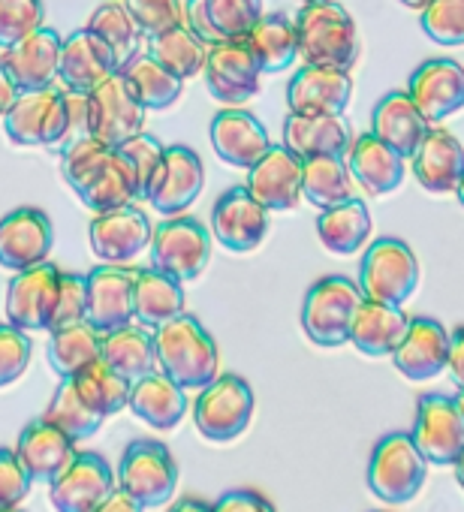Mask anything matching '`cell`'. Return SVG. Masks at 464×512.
Returning a JSON list of instances; mask_svg holds the SVG:
<instances>
[{
	"label": "cell",
	"instance_id": "24",
	"mask_svg": "<svg viewBox=\"0 0 464 512\" xmlns=\"http://www.w3.org/2000/svg\"><path fill=\"white\" fill-rule=\"evenodd\" d=\"M133 281L136 269L103 263L100 269L88 272V323L103 335L136 323L133 314Z\"/></svg>",
	"mask_w": 464,
	"mask_h": 512
},
{
	"label": "cell",
	"instance_id": "1",
	"mask_svg": "<svg viewBox=\"0 0 464 512\" xmlns=\"http://www.w3.org/2000/svg\"><path fill=\"white\" fill-rule=\"evenodd\" d=\"M154 350L157 368L181 389H202L217 377V344L190 314H178L175 320L154 329Z\"/></svg>",
	"mask_w": 464,
	"mask_h": 512
},
{
	"label": "cell",
	"instance_id": "45",
	"mask_svg": "<svg viewBox=\"0 0 464 512\" xmlns=\"http://www.w3.org/2000/svg\"><path fill=\"white\" fill-rule=\"evenodd\" d=\"M88 31H94L112 52H115V58H118V64L124 67L133 55H139L142 52V28L136 25V19L130 16V10L124 7V4H100L94 13H91V19H88V25H85Z\"/></svg>",
	"mask_w": 464,
	"mask_h": 512
},
{
	"label": "cell",
	"instance_id": "43",
	"mask_svg": "<svg viewBox=\"0 0 464 512\" xmlns=\"http://www.w3.org/2000/svg\"><path fill=\"white\" fill-rule=\"evenodd\" d=\"M73 383H76V392L82 395V401L97 410L103 419L121 413L130 401V380L124 374H118L103 356L94 359L91 365H85L79 374H73Z\"/></svg>",
	"mask_w": 464,
	"mask_h": 512
},
{
	"label": "cell",
	"instance_id": "46",
	"mask_svg": "<svg viewBox=\"0 0 464 512\" xmlns=\"http://www.w3.org/2000/svg\"><path fill=\"white\" fill-rule=\"evenodd\" d=\"M46 419L52 425H58L64 434H70L76 443L94 437L100 431V425H103V416L97 410H91L82 401V395L76 392L73 377H61V383H58V389H55V395H52V401L46 407Z\"/></svg>",
	"mask_w": 464,
	"mask_h": 512
},
{
	"label": "cell",
	"instance_id": "5",
	"mask_svg": "<svg viewBox=\"0 0 464 512\" xmlns=\"http://www.w3.org/2000/svg\"><path fill=\"white\" fill-rule=\"evenodd\" d=\"M4 130L10 142L25 148H52L61 151L70 142V115L64 88L22 91L19 100L4 115Z\"/></svg>",
	"mask_w": 464,
	"mask_h": 512
},
{
	"label": "cell",
	"instance_id": "2",
	"mask_svg": "<svg viewBox=\"0 0 464 512\" xmlns=\"http://www.w3.org/2000/svg\"><path fill=\"white\" fill-rule=\"evenodd\" d=\"M296 37L305 64L353 70L359 58L356 22L335 0H305L296 16Z\"/></svg>",
	"mask_w": 464,
	"mask_h": 512
},
{
	"label": "cell",
	"instance_id": "35",
	"mask_svg": "<svg viewBox=\"0 0 464 512\" xmlns=\"http://www.w3.org/2000/svg\"><path fill=\"white\" fill-rule=\"evenodd\" d=\"M353 136L344 115H299L290 112L284 121V145L305 157L320 154H347Z\"/></svg>",
	"mask_w": 464,
	"mask_h": 512
},
{
	"label": "cell",
	"instance_id": "59",
	"mask_svg": "<svg viewBox=\"0 0 464 512\" xmlns=\"http://www.w3.org/2000/svg\"><path fill=\"white\" fill-rule=\"evenodd\" d=\"M169 512H214V506H208V503H202V500H196V497H184V500H178Z\"/></svg>",
	"mask_w": 464,
	"mask_h": 512
},
{
	"label": "cell",
	"instance_id": "13",
	"mask_svg": "<svg viewBox=\"0 0 464 512\" xmlns=\"http://www.w3.org/2000/svg\"><path fill=\"white\" fill-rule=\"evenodd\" d=\"M61 269L55 263H37L25 272H13L7 287V323L25 332H49L58 305Z\"/></svg>",
	"mask_w": 464,
	"mask_h": 512
},
{
	"label": "cell",
	"instance_id": "26",
	"mask_svg": "<svg viewBox=\"0 0 464 512\" xmlns=\"http://www.w3.org/2000/svg\"><path fill=\"white\" fill-rule=\"evenodd\" d=\"M449 359V332L434 317H410L407 335L392 353L395 368L407 380H434L446 371Z\"/></svg>",
	"mask_w": 464,
	"mask_h": 512
},
{
	"label": "cell",
	"instance_id": "44",
	"mask_svg": "<svg viewBox=\"0 0 464 512\" xmlns=\"http://www.w3.org/2000/svg\"><path fill=\"white\" fill-rule=\"evenodd\" d=\"M148 52L151 58H157L172 76H178L181 82L193 79V76H202V67H205V58H208V43L199 40L187 22L166 31V34H157V37H148Z\"/></svg>",
	"mask_w": 464,
	"mask_h": 512
},
{
	"label": "cell",
	"instance_id": "3",
	"mask_svg": "<svg viewBox=\"0 0 464 512\" xmlns=\"http://www.w3.org/2000/svg\"><path fill=\"white\" fill-rule=\"evenodd\" d=\"M419 287V260L407 241L383 235L368 244L359 266V290L371 302L404 308Z\"/></svg>",
	"mask_w": 464,
	"mask_h": 512
},
{
	"label": "cell",
	"instance_id": "49",
	"mask_svg": "<svg viewBox=\"0 0 464 512\" xmlns=\"http://www.w3.org/2000/svg\"><path fill=\"white\" fill-rule=\"evenodd\" d=\"M124 7L136 19L145 37L166 34L184 25V4L181 0H124Z\"/></svg>",
	"mask_w": 464,
	"mask_h": 512
},
{
	"label": "cell",
	"instance_id": "14",
	"mask_svg": "<svg viewBox=\"0 0 464 512\" xmlns=\"http://www.w3.org/2000/svg\"><path fill=\"white\" fill-rule=\"evenodd\" d=\"M115 488L118 479L103 455L76 452V458L49 482V500L55 512H94Z\"/></svg>",
	"mask_w": 464,
	"mask_h": 512
},
{
	"label": "cell",
	"instance_id": "50",
	"mask_svg": "<svg viewBox=\"0 0 464 512\" xmlns=\"http://www.w3.org/2000/svg\"><path fill=\"white\" fill-rule=\"evenodd\" d=\"M31 362V338L13 323H0V389L13 386Z\"/></svg>",
	"mask_w": 464,
	"mask_h": 512
},
{
	"label": "cell",
	"instance_id": "32",
	"mask_svg": "<svg viewBox=\"0 0 464 512\" xmlns=\"http://www.w3.org/2000/svg\"><path fill=\"white\" fill-rule=\"evenodd\" d=\"M187 389H181L172 377H166L160 368L133 380L127 407L136 419H142L151 428L169 431L175 428L187 413Z\"/></svg>",
	"mask_w": 464,
	"mask_h": 512
},
{
	"label": "cell",
	"instance_id": "51",
	"mask_svg": "<svg viewBox=\"0 0 464 512\" xmlns=\"http://www.w3.org/2000/svg\"><path fill=\"white\" fill-rule=\"evenodd\" d=\"M85 317H88V275L61 272L58 305H55V317H52L49 332L70 326V323H82Z\"/></svg>",
	"mask_w": 464,
	"mask_h": 512
},
{
	"label": "cell",
	"instance_id": "15",
	"mask_svg": "<svg viewBox=\"0 0 464 512\" xmlns=\"http://www.w3.org/2000/svg\"><path fill=\"white\" fill-rule=\"evenodd\" d=\"M151 220L142 208L121 205L109 211H97L88 226V241L97 260L112 266H127L151 244Z\"/></svg>",
	"mask_w": 464,
	"mask_h": 512
},
{
	"label": "cell",
	"instance_id": "42",
	"mask_svg": "<svg viewBox=\"0 0 464 512\" xmlns=\"http://www.w3.org/2000/svg\"><path fill=\"white\" fill-rule=\"evenodd\" d=\"M121 76L127 79L133 94L142 100V106L154 109V112L175 106V100H181V91H184V82L178 76H172L157 58H151V52L133 55L121 67Z\"/></svg>",
	"mask_w": 464,
	"mask_h": 512
},
{
	"label": "cell",
	"instance_id": "63",
	"mask_svg": "<svg viewBox=\"0 0 464 512\" xmlns=\"http://www.w3.org/2000/svg\"><path fill=\"white\" fill-rule=\"evenodd\" d=\"M455 193H458V202L464 205V175H461V181H458V190H455Z\"/></svg>",
	"mask_w": 464,
	"mask_h": 512
},
{
	"label": "cell",
	"instance_id": "12",
	"mask_svg": "<svg viewBox=\"0 0 464 512\" xmlns=\"http://www.w3.org/2000/svg\"><path fill=\"white\" fill-rule=\"evenodd\" d=\"M211 232L232 253H251L269 232V208L245 187H229L211 208Z\"/></svg>",
	"mask_w": 464,
	"mask_h": 512
},
{
	"label": "cell",
	"instance_id": "29",
	"mask_svg": "<svg viewBox=\"0 0 464 512\" xmlns=\"http://www.w3.org/2000/svg\"><path fill=\"white\" fill-rule=\"evenodd\" d=\"M16 455L34 482H52L76 458V440L43 416L22 428Z\"/></svg>",
	"mask_w": 464,
	"mask_h": 512
},
{
	"label": "cell",
	"instance_id": "56",
	"mask_svg": "<svg viewBox=\"0 0 464 512\" xmlns=\"http://www.w3.org/2000/svg\"><path fill=\"white\" fill-rule=\"evenodd\" d=\"M446 371L455 380L458 389H464V326H458L449 335V359H446Z\"/></svg>",
	"mask_w": 464,
	"mask_h": 512
},
{
	"label": "cell",
	"instance_id": "25",
	"mask_svg": "<svg viewBox=\"0 0 464 512\" xmlns=\"http://www.w3.org/2000/svg\"><path fill=\"white\" fill-rule=\"evenodd\" d=\"M121 70L115 52L88 28H79L70 34L61 46V67L58 79L64 82L67 91H94L100 82L115 76Z\"/></svg>",
	"mask_w": 464,
	"mask_h": 512
},
{
	"label": "cell",
	"instance_id": "18",
	"mask_svg": "<svg viewBox=\"0 0 464 512\" xmlns=\"http://www.w3.org/2000/svg\"><path fill=\"white\" fill-rule=\"evenodd\" d=\"M52 241L55 229L43 208H13L0 217V266L10 272H25L37 263H46Z\"/></svg>",
	"mask_w": 464,
	"mask_h": 512
},
{
	"label": "cell",
	"instance_id": "10",
	"mask_svg": "<svg viewBox=\"0 0 464 512\" xmlns=\"http://www.w3.org/2000/svg\"><path fill=\"white\" fill-rule=\"evenodd\" d=\"M202 79L208 94L223 106H242L260 94L263 67L245 40H226L208 46V58L202 67Z\"/></svg>",
	"mask_w": 464,
	"mask_h": 512
},
{
	"label": "cell",
	"instance_id": "54",
	"mask_svg": "<svg viewBox=\"0 0 464 512\" xmlns=\"http://www.w3.org/2000/svg\"><path fill=\"white\" fill-rule=\"evenodd\" d=\"M214 512H278V509L269 497L239 488V491H226L223 497H217Z\"/></svg>",
	"mask_w": 464,
	"mask_h": 512
},
{
	"label": "cell",
	"instance_id": "62",
	"mask_svg": "<svg viewBox=\"0 0 464 512\" xmlns=\"http://www.w3.org/2000/svg\"><path fill=\"white\" fill-rule=\"evenodd\" d=\"M455 407H458V413L464 416V389H458V395H455Z\"/></svg>",
	"mask_w": 464,
	"mask_h": 512
},
{
	"label": "cell",
	"instance_id": "61",
	"mask_svg": "<svg viewBox=\"0 0 464 512\" xmlns=\"http://www.w3.org/2000/svg\"><path fill=\"white\" fill-rule=\"evenodd\" d=\"M401 4H404V7H410V10H419V13H422V10L431 4V0H401Z\"/></svg>",
	"mask_w": 464,
	"mask_h": 512
},
{
	"label": "cell",
	"instance_id": "39",
	"mask_svg": "<svg viewBox=\"0 0 464 512\" xmlns=\"http://www.w3.org/2000/svg\"><path fill=\"white\" fill-rule=\"evenodd\" d=\"M302 196L323 208L353 199V175L344 154H320L302 160Z\"/></svg>",
	"mask_w": 464,
	"mask_h": 512
},
{
	"label": "cell",
	"instance_id": "9",
	"mask_svg": "<svg viewBox=\"0 0 464 512\" xmlns=\"http://www.w3.org/2000/svg\"><path fill=\"white\" fill-rule=\"evenodd\" d=\"M115 479L118 488L127 491L142 509H157L175 494L178 467L163 443L136 440L124 449Z\"/></svg>",
	"mask_w": 464,
	"mask_h": 512
},
{
	"label": "cell",
	"instance_id": "60",
	"mask_svg": "<svg viewBox=\"0 0 464 512\" xmlns=\"http://www.w3.org/2000/svg\"><path fill=\"white\" fill-rule=\"evenodd\" d=\"M452 467H455V479H458V485L464 488V449H461V455H458V461H455Z\"/></svg>",
	"mask_w": 464,
	"mask_h": 512
},
{
	"label": "cell",
	"instance_id": "37",
	"mask_svg": "<svg viewBox=\"0 0 464 512\" xmlns=\"http://www.w3.org/2000/svg\"><path fill=\"white\" fill-rule=\"evenodd\" d=\"M317 235L326 250L338 256L356 253L371 238V211L362 199H347L341 205L323 208L317 217Z\"/></svg>",
	"mask_w": 464,
	"mask_h": 512
},
{
	"label": "cell",
	"instance_id": "57",
	"mask_svg": "<svg viewBox=\"0 0 464 512\" xmlns=\"http://www.w3.org/2000/svg\"><path fill=\"white\" fill-rule=\"evenodd\" d=\"M94 512H142V506L127 494V491H121V488H115Z\"/></svg>",
	"mask_w": 464,
	"mask_h": 512
},
{
	"label": "cell",
	"instance_id": "38",
	"mask_svg": "<svg viewBox=\"0 0 464 512\" xmlns=\"http://www.w3.org/2000/svg\"><path fill=\"white\" fill-rule=\"evenodd\" d=\"M103 359L124 374L130 383L157 371V350H154V332L142 323H127L121 329H112L103 335Z\"/></svg>",
	"mask_w": 464,
	"mask_h": 512
},
{
	"label": "cell",
	"instance_id": "41",
	"mask_svg": "<svg viewBox=\"0 0 464 512\" xmlns=\"http://www.w3.org/2000/svg\"><path fill=\"white\" fill-rule=\"evenodd\" d=\"M248 49L257 55L263 73H281L299 58V37H296V22H290L281 13L260 16V22L251 28L245 37Z\"/></svg>",
	"mask_w": 464,
	"mask_h": 512
},
{
	"label": "cell",
	"instance_id": "8",
	"mask_svg": "<svg viewBox=\"0 0 464 512\" xmlns=\"http://www.w3.org/2000/svg\"><path fill=\"white\" fill-rule=\"evenodd\" d=\"M151 266L187 284L196 281L211 260V238L208 229L187 214H175L163 220L151 232Z\"/></svg>",
	"mask_w": 464,
	"mask_h": 512
},
{
	"label": "cell",
	"instance_id": "20",
	"mask_svg": "<svg viewBox=\"0 0 464 512\" xmlns=\"http://www.w3.org/2000/svg\"><path fill=\"white\" fill-rule=\"evenodd\" d=\"M353 100V76L341 67L305 64L287 85V106L299 115H344Z\"/></svg>",
	"mask_w": 464,
	"mask_h": 512
},
{
	"label": "cell",
	"instance_id": "64",
	"mask_svg": "<svg viewBox=\"0 0 464 512\" xmlns=\"http://www.w3.org/2000/svg\"><path fill=\"white\" fill-rule=\"evenodd\" d=\"M0 512H25V509H19V506H0Z\"/></svg>",
	"mask_w": 464,
	"mask_h": 512
},
{
	"label": "cell",
	"instance_id": "53",
	"mask_svg": "<svg viewBox=\"0 0 464 512\" xmlns=\"http://www.w3.org/2000/svg\"><path fill=\"white\" fill-rule=\"evenodd\" d=\"M31 473L13 449H0V506H19L31 491Z\"/></svg>",
	"mask_w": 464,
	"mask_h": 512
},
{
	"label": "cell",
	"instance_id": "31",
	"mask_svg": "<svg viewBox=\"0 0 464 512\" xmlns=\"http://www.w3.org/2000/svg\"><path fill=\"white\" fill-rule=\"evenodd\" d=\"M428 127L431 124L422 118V112L416 109V103L410 100L407 91L383 94L371 112V133L377 139H383L389 148H395L404 160L413 157V151L425 139Z\"/></svg>",
	"mask_w": 464,
	"mask_h": 512
},
{
	"label": "cell",
	"instance_id": "33",
	"mask_svg": "<svg viewBox=\"0 0 464 512\" xmlns=\"http://www.w3.org/2000/svg\"><path fill=\"white\" fill-rule=\"evenodd\" d=\"M407 326L410 317L404 314V308L362 299L350 326V341L365 356H392L407 335Z\"/></svg>",
	"mask_w": 464,
	"mask_h": 512
},
{
	"label": "cell",
	"instance_id": "58",
	"mask_svg": "<svg viewBox=\"0 0 464 512\" xmlns=\"http://www.w3.org/2000/svg\"><path fill=\"white\" fill-rule=\"evenodd\" d=\"M19 88H16V82H13V76L7 73V67H4V61H0V118H4L7 112H10V106L19 100Z\"/></svg>",
	"mask_w": 464,
	"mask_h": 512
},
{
	"label": "cell",
	"instance_id": "40",
	"mask_svg": "<svg viewBox=\"0 0 464 512\" xmlns=\"http://www.w3.org/2000/svg\"><path fill=\"white\" fill-rule=\"evenodd\" d=\"M103 356V332L88 320L49 332V365L58 377H73Z\"/></svg>",
	"mask_w": 464,
	"mask_h": 512
},
{
	"label": "cell",
	"instance_id": "19",
	"mask_svg": "<svg viewBox=\"0 0 464 512\" xmlns=\"http://www.w3.org/2000/svg\"><path fill=\"white\" fill-rule=\"evenodd\" d=\"M407 94L428 124L464 109V67L452 58H431L410 73Z\"/></svg>",
	"mask_w": 464,
	"mask_h": 512
},
{
	"label": "cell",
	"instance_id": "21",
	"mask_svg": "<svg viewBox=\"0 0 464 512\" xmlns=\"http://www.w3.org/2000/svg\"><path fill=\"white\" fill-rule=\"evenodd\" d=\"M208 136H211V148L214 154L239 169H251L269 148V130L263 127V121L239 106H226L223 112H217L208 124Z\"/></svg>",
	"mask_w": 464,
	"mask_h": 512
},
{
	"label": "cell",
	"instance_id": "47",
	"mask_svg": "<svg viewBox=\"0 0 464 512\" xmlns=\"http://www.w3.org/2000/svg\"><path fill=\"white\" fill-rule=\"evenodd\" d=\"M46 22L43 0H0V49H10L19 40L40 31Z\"/></svg>",
	"mask_w": 464,
	"mask_h": 512
},
{
	"label": "cell",
	"instance_id": "36",
	"mask_svg": "<svg viewBox=\"0 0 464 512\" xmlns=\"http://www.w3.org/2000/svg\"><path fill=\"white\" fill-rule=\"evenodd\" d=\"M184 284L160 269H139L133 281V314L145 329H160L163 323L184 314Z\"/></svg>",
	"mask_w": 464,
	"mask_h": 512
},
{
	"label": "cell",
	"instance_id": "17",
	"mask_svg": "<svg viewBox=\"0 0 464 512\" xmlns=\"http://www.w3.org/2000/svg\"><path fill=\"white\" fill-rule=\"evenodd\" d=\"M202 184H205L202 157L187 145H166L163 163L157 166L145 199L154 205V211L175 217L184 214L199 199Z\"/></svg>",
	"mask_w": 464,
	"mask_h": 512
},
{
	"label": "cell",
	"instance_id": "11",
	"mask_svg": "<svg viewBox=\"0 0 464 512\" xmlns=\"http://www.w3.org/2000/svg\"><path fill=\"white\" fill-rule=\"evenodd\" d=\"M410 437L428 464H440V467L455 464L464 449V416L458 413L455 398L437 392L422 395L416 401V419Z\"/></svg>",
	"mask_w": 464,
	"mask_h": 512
},
{
	"label": "cell",
	"instance_id": "27",
	"mask_svg": "<svg viewBox=\"0 0 464 512\" xmlns=\"http://www.w3.org/2000/svg\"><path fill=\"white\" fill-rule=\"evenodd\" d=\"M61 46L64 40L52 28H40L31 37L19 40L16 46L4 49V67L13 76L19 91H40L55 85L61 67Z\"/></svg>",
	"mask_w": 464,
	"mask_h": 512
},
{
	"label": "cell",
	"instance_id": "55",
	"mask_svg": "<svg viewBox=\"0 0 464 512\" xmlns=\"http://www.w3.org/2000/svg\"><path fill=\"white\" fill-rule=\"evenodd\" d=\"M67 115H70V142L79 136H91V94L88 91H67Z\"/></svg>",
	"mask_w": 464,
	"mask_h": 512
},
{
	"label": "cell",
	"instance_id": "6",
	"mask_svg": "<svg viewBox=\"0 0 464 512\" xmlns=\"http://www.w3.org/2000/svg\"><path fill=\"white\" fill-rule=\"evenodd\" d=\"M362 290L344 275L320 278L302 305V329L317 347H341L350 344V326L356 308L362 305Z\"/></svg>",
	"mask_w": 464,
	"mask_h": 512
},
{
	"label": "cell",
	"instance_id": "48",
	"mask_svg": "<svg viewBox=\"0 0 464 512\" xmlns=\"http://www.w3.org/2000/svg\"><path fill=\"white\" fill-rule=\"evenodd\" d=\"M422 31L440 46H464V0H431L422 10Z\"/></svg>",
	"mask_w": 464,
	"mask_h": 512
},
{
	"label": "cell",
	"instance_id": "7",
	"mask_svg": "<svg viewBox=\"0 0 464 512\" xmlns=\"http://www.w3.org/2000/svg\"><path fill=\"white\" fill-rule=\"evenodd\" d=\"M428 476V461L407 431L386 434L368 461V488L386 503H407L419 494Z\"/></svg>",
	"mask_w": 464,
	"mask_h": 512
},
{
	"label": "cell",
	"instance_id": "52",
	"mask_svg": "<svg viewBox=\"0 0 464 512\" xmlns=\"http://www.w3.org/2000/svg\"><path fill=\"white\" fill-rule=\"evenodd\" d=\"M118 151L130 160L133 172H136V181H139V193L142 199L148 196V187H151V178L157 172V166L163 163V151L166 145H160L154 136L148 133H136L133 139H127L124 145H118Z\"/></svg>",
	"mask_w": 464,
	"mask_h": 512
},
{
	"label": "cell",
	"instance_id": "16",
	"mask_svg": "<svg viewBox=\"0 0 464 512\" xmlns=\"http://www.w3.org/2000/svg\"><path fill=\"white\" fill-rule=\"evenodd\" d=\"M145 106L121 76H109L91 91V136L118 148L145 127Z\"/></svg>",
	"mask_w": 464,
	"mask_h": 512
},
{
	"label": "cell",
	"instance_id": "28",
	"mask_svg": "<svg viewBox=\"0 0 464 512\" xmlns=\"http://www.w3.org/2000/svg\"><path fill=\"white\" fill-rule=\"evenodd\" d=\"M419 187L428 193H455L464 175V145L443 127H428L425 139L410 157Z\"/></svg>",
	"mask_w": 464,
	"mask_h": 512
},
{
	"label": "cell",
	"instance_id": "4",
	"mask_svg": "<svg viewBox=\"0 0 464 512\" xmlns=\"http://www.w3.org/2000/svg\"><path fill=\"white\" fill-rule=\"evenodd\" d=\"M254 419V389L239 374H217L193 401L196 431L211 443H229L248 431Z\"/></svg>",
	"mask_w": 464,
	"mask_h": 512
},
{
	"label": "cell",
	"instance_id": "23",
	"mask_svg": "<svg viewBox=\"0 0 464 512\" xmlns=\"http://www.w3.org/2000/svg\"><path fill=\"white\" fill-rule=\"evenodd\" d=\"M248 190L269 211H293L305 199L302 196V157L293 154L287 145H272L248 169Z\"/></svg>",
	"mask_w": 464,
	"mask_h": 512
},
{
	"label": "cell",
	"instance_id": "22",
	"mask_svg": "<svg viewBox=\"0 0 464 512\" xmlns=\"http://www.w3.org/2000/svg\"><path fill=\"white\" fill-rule=\"evenodd\" d=\"M263 16V0H187L184 22L208 46L245 40Z\"/></svg>",
	"mask_w": 464,
	"mask_h": 512
},
{
	"label": "cell",
	"instance_id": "30",
	"mask_svg": "<svg viewBox=\"0 0 464 512\" xmlns=\"http://www.w3.org/2000/svg\"><path fill=\"white\" fill-rule=\"evenodd\" d=\"M344 157H347L350 175L362 184L368 196H386L398 190L407 172L404 157L395 148H389L383 139H377L374 133L356 136Z\"/></svg>",
	"mask_w": 464,
	"mask_h": 512
},
{
	"label": "cell",
	"instance_id": "34",
	"mask_svg": "<svg viewBox=\"0 0 464 512\" xmlns=\"http://www.w3.org/2000/svg\"><path fill=\"white\" fill-rule=\"evenodd\" d=\"M76 196L94 214L97 211H109V208H121V205H130V202L142 199L136 172H133L130 160L118 148H109L103 163L91 172V178L82 187H76Z\"/></svg>",
	"mask_w": 464,
	"mask_h": 512
}]
</instances>
